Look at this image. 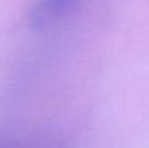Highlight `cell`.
I'll list each match as a JSON object with an SVG mask.
<instances>
[{"instance_id":"cell-1","label":"cell","mask_w":149,"mask_h":148,"mask_svg":"<svg viewBox=\"0 0 149 148\" xmlns=\"http://www.w3.org/2000/svg\"><path fill=\"white\" fill-rule=\"evenodd\" d=\"M86 0H35L28 12L32 29H47L77 12Z\"/></svg>"}]
</instances>
